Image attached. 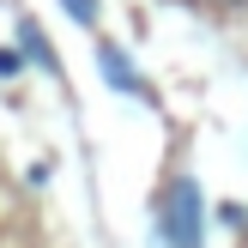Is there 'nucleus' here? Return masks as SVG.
<instances>
[{
  "mask_svg": "<svg viewBox=\"0 0 248 248\" xmlns=\"http://www.w3.org/2000/svg\"><path fill=\"white\" fill-rule=\"evenodd\" d=\"M164 248H200L206 242V200H200V182L176 176L164 194V230H157Z\"/></svg>",
  "mask_w": 248,
  "mask_h": 248,
  "instance_id": "1",
  "label": "nucleus"
},
{
  "mask_svg": "<svg viewBox=\"0 0 248 248\" xmlns=\"http://www.w3.org/2000/svg\"><path fill=\"white\" fill-rule=\"evenodd\" d=\"M97 67H103V79L115 85V91H127V97H145V79H140V67H133V61L121 55L115 43H103V48H97Z\"/></svg>",
  "mask_w": 248,
  "mask_h": 248,
  "instance_id": "2",
  "label": "nucleus"
},
{
  "mask_svg": "<svg viewBox=\"0 0 248 248\" xmlns=\"http://www.w3.org/2000/svg\"><path fill=\"white\" fill-rule=\"evenodd\" d=\"M18 48H24V55H31V61H36V67H43V73H61V61H55V48L43 43V31H36L31 18L18 24Z\"/></svg>",
  "mask_w": 248,
  "mask_h": 248,
  "instance_id": "3",
  "label": "nucleus"
},
{
  "mask_svg": "<svg viewBox=\"0 0 248 248\" xmlns=\"http://www.w3.org/2000/svg\"><path fill=\"white\" fill-rule=\"evenodd\" d=\"M61 6H67L79 24H97V0H61Z\"/></svg>",
  "mask_w": 248,
  "mask_h": 248,
  "instance_id": "4",
  "label": "nucleus"
},
{
  "mask_svg": "<svg viewBox=\"0 0 248 248\" xmlns=\"http://www.w3.org/2000/svg\"><path fill=\"white\" fill-rule=\"evenodd\" d=\"M0 73H18V55H6V48H0Z\"/></svg>",
  "mask_w": 248,
  "mask_h": 248,
  "instance_id": "5",
  "label": "nucleus"
}]
</instances>
